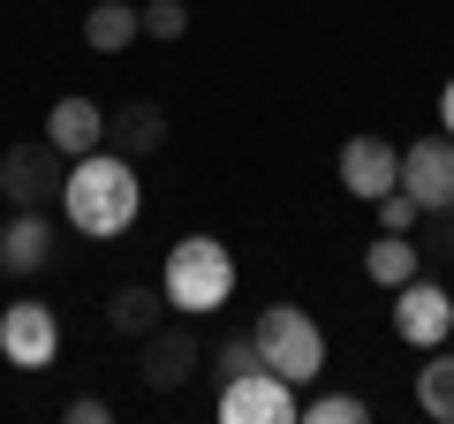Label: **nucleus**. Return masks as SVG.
<instances>
[{
  "mask_svg": "<svg viewBox=\"0 0 454 424\" xmlns=\"http://www.w3.org/2000/svg\"><path fill=\"white\" fill-rule=\"evenodd\" d=\"M61 212L68 228L91 235V243H114V235L137 228V212H145V182H137V160H121L114 145L83 152L61 182Z\"/></svg>",
  "mask_w": 454,
  "mask_h": 424,
  "instance_id": "f257e3e1",
  "label": "nucleus"
},
{
  "mask_svg": "<svg viewBox=\"0 0 454 424\" xmlns=\"http://www.w3.org/2000/svg\"><path fill=\"white\" fill-rule=\"evenodd\" d=\"M167 303L190 310V318H205V310H220L227 295H235V258H227L220 235H182L175 250H167Z\"/></svg>",
  "mask_w": 454,
  "mask_h": 424,
  "instance_id": "f03ea898",
  "label": "nucleus"
},
{
  "mask_svg": "<svg viewBox=\"0 0 454 424\" xmlns=\"http://www.w3.org/2000/svg\"><path fill=\"white\" fill-rule=\"evenodd\" d=\"M250 342H258V364L280 372L288 387H310V379L325 372V334H318V318H310L303 303H265L258 326H250Z\"/></svg>",
  "mask_w": 454,
  "mask_h": 424,
  "instance_id": "7ed1b4c3",
  "label": "nucleus"
},
{
  "mask_svg": "<svg viewBox=\"0 0 454 424\" xmlns=\"http://www.w3.org/2000/svg\"><path fill=\"white\" fill-rule=\"evenodd\" d=\"M61 182H68V152L53 145V137H31V145L0 152V197H8V212L61 205Z\"/></svg>",
  "mask_w": 454,
  "mask_h": 424,
  "instance_id": "20e7f679",
  "label": "nucleus"
},
{
  "mask_svg": "<svg viewBox=\"0 0 454 424\" xmlns=\"http://www.w3.org/2000/svg\"><path fill=\"white\" fill-rule=\"evenodd\" d=\"M303 402L280 372H243V379H220V424H295Z\"/></svg>",
  "mask_w": 454,
  "mask_h": 424,
  "instance_id": "39448f33",
  "label": "nucleus"
},
{
  "mask_svg": "<svg viewBox=\"0 0 454 424\" xmlns=\"http://www.w3.org/2000/svg\"><path fill=\"white\" fill-rule=\"evenodd\" d=\"M0 357L16 364V372H46L53 357H61V318H53L46 303H8L0 310Z\"/></svg>",
  "mask_w": 454,
  "mask_h": 424,
  "instance_id": "423d86ee",
  "label": "nucleus"
},
{
  "mask_svg": "<svg viewBox=\"0 0 454 424\" xmlns=\"http://www.w3.org/2000/svg\"><path fill=\"white\" fill-rule=\"evenodd\" d=\"M402 190L417 197V212H454V137L432 130L402 152Z\"/></svg>",
  "mask_w": 454,
  "mask_h": 424,
  "instance_id": "0eeeda50",
  "label": "nucleus"
},
{
  "mask_svg": "<svg viewBox=\"0 0 454 424\" xmlns=\"http://www.w3.org/2000/svg\"><path fill=\"white\" fill-rule=\"evenodd\" d=\"M394 334H402L409 349H439L454 334V295L439 288V280H402V288H394Z\"/></svg>",
  "mask_w": 454,
  "mask_h": 424,
  "instance_id": "6e6552de",
  "label": "nucleus"
},
{
  "mask_svg": "<svg viewBox=\"0 0 454 424\" xmlns=\"http://www.w3.org/2000/svg\"><path fill=\"white\" fill-rule=\"evenodd\" d=\"M137 349H145V357H137V372H145V387H152V394L190 387V379H197V364H205L197 334H190V326H167V318H160V326H152Z\"/></svg>",
  "mask_w": 454,
  "mask_h": 424,
  "instance_id": "1a4fd4ad",
  "label": "nucleus"
},
{
  "mask_svg": "<svg viewBox=\"0 0 454 424\" xmlns=\"http://www.w3.org/2000/svg\"><path fill=\"white\" fill-rule=\"evenodd\" d=\"M340 190L364 197V205L402 190V145H387V137H348L340 145Z\"/></svg>",
  "mask_w": 454,
  "mask_h": 424,
  "instance_id": "9d476101",
  "label": "nucleus"
},
{
  "mask_svg": "<svg viewBox=\"0 0 454 424\" xmlns=\"http://www.w3.org/2000/svg\"><path fill=\"white\" fill-rule=\"evenodd\" d=\"M53 250H61V235H53L46 212H8V220H0V273H8V280L46 273Z\"/></svg>",
  "mask_w": 454,
  "mask_h": 424,
  "instance_id": "9b49d317",
  "label": "nucleus"
},
{
  "mask_svg": "<svg viewBox=\"0 0 454 424\" xmlns=\"http://www.w3.org/2000/svg\"><path fill=\"white\" fill-rule=\"evenodd\" d=\"M106 145L121 152V160H152V152L167 145V106H152V98L114 106V114H106Z\"/></svg>",
  "mask_w": 454,
  "mask_h": 424,
  "instance_id": "f8f14e48",
  "label": "nucleus"
},
{
  "mask_svg": "<svg viewBox=\"0 0 454 424\" xmlns=\"http://www.w3.org/2000/svg\"><path fill=\"white\" fill-rule=\"evenodd\" d=\"M46 137L68 152V160H83V152H98V145H106V106H91L83 91L53 98V114H46Z\"/></svg>",
  "mask_w": 454,
  "mask_h": 424,
  "instance_id": "ddd939ff",
  "label": "nucleus"
},
{
  "mask_svg": "<svg viewBox=\"0 0 454 424\" xmlns=\"http://www.w3.org/2000/svg\"><path fill=\"white\" fill-rule=\"evenodd\" d=\"M160 318H167V288H152V280H121L106 295V334H121V342H145Z\"/></svg>",
  "mask_w": 454,
  "mask_h": 424,
  "instance_id": "4468645a",
  "label": "nucleus"
},
{
  "mask_svg": "<svg viewBox=\"0 0 454 424\" xmlns=\"http://www.w3.org/2000/svg\"><path fill=\"white\" fill-rule=\"evenodd\" d=\"M137 38H145L137 0H91V8H83V46L91 53H129Z\"/></svg>",
  "mask_w": 454,
  "mask_h": 424,
  "instance_id": "2eb2a0df",
  "label": "nucleus"
},
{
  "mask_svg": "<svg viewBox=\"0 0 454 424\" xmlns=\"http://www.w3.org/2000/svg\"><path fill=\"white\" fill-rule=\"evenodd\" d=\"M364 273H372L379 288H402V280L424 273V250L409 243V235H387V228H379V243L364 250Z\"/></svg>",
  "mask_w": 454,
  "mask_h": 424,
  "instance_id": "dca6fc26",
  "label": "nucleus"
},
{
  "mask_svg": "<svg viewBox=\"0 0 454 424\" xmlns=\"http://www.w3.org/2000/svg\"><path fill=\"white\" fill-rule=\"evenodd\" d=\"M417 409L432 424H454V357H432L417 372Z\"/></svg>",
  "mask_w": 454,
  "mask_h": 424,
  "instance_id": "f3484780",
  "label": "nucleus"
},
{
  "mask_svg": "<svg viewBox=\"0 0 454 424\" xmlns=\"http://www.w3.org/2000/svg\"><path fill=\"white\" fill-rule=\"evenodd\" d=\"M417 250H424V265H454V212H424Z\"/></svg>",
  "mask_w": 454,
  "mask_h": 424,
  "instance_id": "a211bd4d",
  "label": "nucleus"
},
{
  "mask_svg": "<svg viewBox=\"0 0 454 424\" xmlns=\"http://www.w3.org/2000/svg\"><path fill=\"white\" fill-rule=\"evenodd\" d=\"M137 16H145V38H182L190 31V8H182V0H145V8H137Z\"/></svg>",
  "mask_w": 454,
  "mask_h": 424,
  "instance_id": "6ab92c4d",
  "label": "nucleus"
},
{
  "mask_svg": "<svg viewBox=\"0 0 454 424\" xmlns=\"http://www.w3.org/2000/svg\"><path fill=\"white\" fill-rule=\"evenodd\" d=\"M372 409L356 402V394H318V402H303V424H364Z\"/></svg>",
  "mask_w": 454,
  "mask_h": 424,
  "instance_id": "aec40b11",
  "label": "nucleus"
},
{
  "mask_svg": "<svg viewBox=\"0 0 454 424\" xmlns=\"http://www.w3.org/2000/svg\"><path fill=\"white\" fill-rule=\"evenodd\" d=\"M212 372H220V379H243V372H258V342H250V334H227V342L212 349Z\"/></svg>",
  "mask_w": 454,
  "mask_h": 424,
  "instance_id": "412c9836",
  "label": "nucleus"
},
{
  "mask_svg": "<svg viewBox=\"0 0 454 424\" xmlns=\"http://www.w3.org/2000/svg\"><path fill=\"white\" fill-rule=\"evenodd\" d=\"M417 220H424V212H417V197H409V190L379 197V228H387V235H417Z\"/></svg>",
  "mask_w": 454,
  "mask_h": 424,
  "instance_id": "4be33fe9",
  "label": "nucleus"
},
{
  "mask_svg": "<svg viewBox=\"0 0 454 424\" xmlns=\"http://www.w3.org/2000/svg\"><path fill=\"white\" fill-rule=\"evenodd\" d=\"M114 409H106V394H76V402H68V424H106Z\"/></svg>",
  "mask_w": 454,
  "mask_h": 424,
  "instance_id": "5701e85b",
  "label": "nucleus"
},
{
  "mask_svg": "<svg viewBox=\"0 0 454 424\" xmlns=\"http://www.w3.org/2000/svg\"><path fill=\"white\" fill-rule=\"evenodd\" d=\"M439 130L454 137V76H447V91H439Z\"/></svg>",
  "mask_w": 454,
  "mask_h": 424,
  "instance_id": "b1692460",
  "label": "nucleus"
}]
</instances>
